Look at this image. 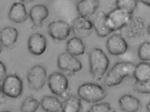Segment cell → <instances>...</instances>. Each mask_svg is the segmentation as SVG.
Segmentation results:
<instances>
[{"label": "cell", "mask_w": 150, "mask_h": 112, "mask_svg": "<svg viewBox=\"0 0 150 112\" xmlns=\"http://www.w3.org/2000/svg\"><path fill=\"white\" fill-rule=\"evenodd\" d=\"M135 66L129 62L116 63L107 73L104 84L109 87L120 85L126 77L133 75Z\"/></svg>", "instance_id": "obj_1"}, {"label": "cell", "mask_w": 150, "mask_h": 112, "mask_svg": "<svg viewBox=\"0 0 150 112\" xmlns=\"http://www.w3.org/2000/svg\"><path fill=\"white\" fill-rule=\"evenodd\" d=\"M90 72L96 80H101L107 71L109 60L103 51L98 48H93L89 52Z\"/></svg>", "instance_id": "obj_2"}, {"label": "cell", "mask_w": 150, "mask_h": 112, "mask_svg": "<svg viewBox=\"0 0 150 112\" xmlns=\"http://www.w3.org/2000/svg\"><path fill=\"white\" fill-rule=\"evenodd\" d=\"M78 94L81 99L90 103H95L102 100L107 96L105 89L100 85L94 83L82 84L79 87Z\"/></svg>", "instance_id": "obj_3"}, {"label": "cell", "mask_w": 150, "mask_h": 112, "mask_svg": "<svg viewBox=\"0 0 150 112\" xmlns=\"http://www.w3.org/2000/svg\"><path fill=\"white\" fill-rule=\"evenodd\" d=\"M131 15L117 8L106 15V22L113 32L125 27L130 20Z\"/></svg>", "instance_id": "obj_4"}, {"label": "cell", "mask_w": 150, "mask_h": 112, "mask_svg": "<svg viewBox=\"0 0 150 112\" xmlns=\"http://www.w3.org/2000/svg\"><path fill=\"white\" fill-rule=\"evenodd\" d=\"M47 79V72L42 66H35L28 72L27 79L30 87L33 90L42 89L45 85Z\"/></svg>", "instance_id": "obj_5"}, {"label": "cell", "mask_w": 150, "mask_h": 112, "mask_svg": "<svg viewBox=\"0 0 150 112\" xmlns=\"http://www.w3.org/2000/svg\"><path fill=\"white\" fill-rule=\"evenodd\" d=\"M1 87L5 95L10 98H17L22 93L23 84L18 76L8 75L4 79Z\"/></svg>", "instance_id": "obj_6"}, {"label": "cell", "mask_w": 150, "mask_h": 112, "mask_svg": "<svg viewBox=\"0 0 150 112\" xmlns=\"http://www.w3.org/2000/svg\"><path fill=\"white\" fill-rule=\"evenodd\" d=\"M48 83L51 91L58 96H64L67 92L69 86L67 78L59 72L52 73L49 76Z\"/></svg>", "instance_id": "obj_7"}, {"label": "cell", "mask_w": 150, "mask_h": 112, "mask_svg": "<svg viewBox=\"0 0 150 112\" xmlns=\"http://www.w3.org/2000/svg\"><path fill=\"white\" fill-rule=\"evenodd\" d=\"M57 65L62 70L71 73H75L81 70V62L75 56L67 52L61 53L58 57Z\"/></svg>", "instance_id": "obj_8"}, {"label": "cell", "mask_w": 150, "mask_h": 112, "mask_svg": "<svg viewBox=\"0 0 150 112\" xmlns=\"http://www.w3.org/2000/svg\"><path fill=\"white\" fill-rule=\"evenodd\" d=\"M47 30L48 34L53 39L64 41L70 35L71 28L68 23L58 20L50 23Z\"/></svg>", "instance_id": "obj_9"}, {"label": "cell", "mask_w": 150, "mask_h": 112, "mask_svg": "<svg viewBox=\"0 0 150 112\" xmlns=\"http://www.w3.org/2000/svg\"><path fill=\"white\" fill-rule=\"evenodd\" d=\"M71 28L76 36L83 38L89 36L93 29V22L89 18L81 15L74 20Z\"/></svg>", "instance_id": "obj_10"}, {"label": "cell", "mask_w": 150, "mask_h": 112, "mask_svg": "<svg viewBox=\"0 0 150 112\" xmlns=\"http://www.w3.org/2000/svg\"><path fill=\"white\" fill-rule=\"evenodd\" d=\"M47 44V40L44 35L39 33H34L29 38L28 49L32 55L40 56L46 50Z\"/></svg>", "instance_id": "obj_11"}, {"label": "cell", "mask_w": 150, "mask_h": 112, "mask_svg": "<svg viewBox=\"0 0 150 112\" xmlns=\"http://www.w3.org/2000/svg\"><path fill=\"white\" fill-rule=\"evenodd\" d=\"M107 48L110 55L118 56L125 53L128 49V45L122 37L119 35H115L108 39Z\"/></svg>", "instance_id": "obj_12"}, {"label": "cell", "mask_w": 150, "mask_h": 112, "mask_svg": "<svg viewBox=\"0 0 150 112\" xmlns=\"http://www.w3.org/2000/svg\"><path fill=\"white\" fill-rule=\"evenodd\" d=\"M49 11L47 7L42 4L35 5L30 10L29 16L33 24L38 27H43V22L48 18Z\"/></svg>", "instance_id": "obj_13"}, {"label": "cell", "mask_w": 150, "mask_h": 112, "mask_svg": "<svg viewBox=\"0 0 150 112\" xmlns=\"http://www.w3.org/2000/svg\"><path fill=\"white\" fill-rule=\"evenodd\" d=\"M8 17L10 20L16 23L25 22L28 18L26 7L21 2H15L9 10Z\"/></svg>", "instance_id": "obj_14"}, {"label": "cell", "mask_w": 150, "mask_h": 112, "mask_svg": "<svg viewBox=\"0 0 150 112\" xmlns=\"http://www.w3.org/2000/svg\"><path fill=\"white\" fill-rule=\"evenodd\" d=\"M92 22L93 28L100 37H106L113 32L107 24L106 14L103 12L98 13L94 17Z\"/></svg>", "instance_id": "obj_15"}, {"label": "cell", "mask_w": 150, "mask_h": 112, "mask_svg": "<svg viewBox=\"0 0 150 112\" xmlns=\"http://www.w3.org/2000/svg\"><path fill=\"white\" fill-rule=\"evenodd\" d=\"M19 32L16 28L11 26L6 27L0 31V42L6 48H9L16 43Z\"/></svg>", "instance_id": "obj_16"}, {"label": "cell", "mask_w": 150, "mask_h": 112, "mask_svg": "<svg viewBox=\"0 0 150 112\" xmlns=\"http://www.w3.org/2000/svg\"><path fill=\"white\" fill-rule=\"evenodd\" d=\"M99 6L98 0H81L76 8L80 15L89 18L94 14Z\"/></svg>", "instance_id": "obj_17"}, {"label": "cell", "mask_w": 150, "mask_h": 112, "mask_svg": "<svg viewBox=\"0 0 150 112\" xmlns=\"http://www.w3.org/2000/svg\"><path fill=\"white\" fill-rule=\"evenodd\" d=\"M119 105L122 111L127 112H137L141 106L139 100L130 94H125L121 97Z\"/></svg>", "instance_id": "obj_18"}, {"label": "cell", "mask_w": 150, "mask_h": 112, "mask_svg": "<svg viewBox=\"0 0 150 112\" xmlns=\"http://www.w3.org/2000/svg\"><path fill=\"white\" fill-rule=\"evenodd\" d=\"M41 106L46 112H63V104L59 99L53 96H44L41 101Z\"/></svg>", "instance_id": "obj_19"}, {"label": "cell", "mask_w": 150, "mask_h": 112, "mask_svg": "<svg viewBox=\"0 0 150 112\" xmlns=\"http://www.w3.org/2000/svg\"><path fill=\"white\" fill-rule=\"evenodd\" d=\"M85 44L81 38L75 36L72 37L66 44L67 52L74 56H79L85 53Z\"/></svg>", "instance_id": "obj_20"}, {"label": "cell", "mask_w": 150, "mask_h": 112, "mask_svg": "<svg viewBox=\"0 0 150 112\" xmlns=\"http://www.w3.org/2000/svg\"><path fill=\"white\" fill-rule=\"evenodd\" d=\"M133 75L137 81L150 80V64L146 62H142L135 66Z\"/></svg>", "instance_id": "obj_21"}, {"label": "cell", "mask_w": 150, "mask_h": 112, "mask_svg": "<svg viewBox=\"0 0 150 112\" xmlns=\"http://www.w3.org/2000/svg\"><path fill=\"white\" fill-rule=\"evenodd\" d=\"M62 104L63 112H79L81 109V99L75 95L69 96Z\"/></svg>", "instance_id": "obj_22"}, {"label": "cell", "mask_w": 150, "mask_h": 112, "mask_svg": "<svg viewBox=\"0 0 150 112\" xmlns=\"http://www.w3.org/2000/svg\"><path fill=\"white\" fill-rule=\"evenodd\" d=\"M137 2V0H117V7L132 15L136 9Z\"/></svg>", "instance_id": "obj_23"}, {"label": "cell", "mask_w": 150, "mask_h": 112, "mask_svg": "<svg viewBox=\"0 0 150 112\" xmlns=\"http://www.w3.org/2000/svg\"><path fill=\"white\" fill-rule=\"evenodd\" d=\"M40 105V102L36 99L32 97H28L23 103L21 110L23 112H35Z\"/></svg>", "instance_id": "obj_24"}, {"label": "cell", "mask_w": 150, "mask_h": 112, "mask_svg": "<svg viewBox=\"0 0 150 112\" xmlns=\"http://www.w3.org/2000/svg\"><path fill=\"white\" fill-rule=\"evenodd\" d=\"M138 55L142 61H149L150 60V44L149 42L143 43L138 49Z\"/></svg>", "instance_id": "obj_25"}, {"label": "cell", "mask_w": 150, "mask_h": 112, "mask_svg": "<svg viewBox=\"0 0 150 112\" xmlns=\"http://www.w3.org/2000/svg\"><path fill=\"white\" fill-rule=\"evenodd\" d=\"M135 92L139 93L150 94V80L141 81L136 80L133 86Z\"/></svg>", "instance_id": "obj_26"}, {"label": "cell", "mask_w": 150, "mask_h": 112, "mask_svg": "<svg viewBox=\"0 0 150 112\" xmlns=\"http://www.w3.org/2000/svg\"><path fill=\"white\" fill-rule=\"evenodd\" d=\"M88 112H115V110L108 102L97 103L92 106Z\"/></svg>", "instance_id": "obj_27"}, {"label": "cell", "mask_w": 150, "mask_h": 112, "mask_svg": "<svg viewBox=\"0 0 150 112\" xmlns=\"http://www.w3.org/2000/svg\"><path fill=\"white\" fill-rule=\"evenodd\" d=\"M6 67L5 64L0 61V81H2L6 77Z\"/></svg>", "instance_id": "obj_28"}, {"label": "cell", "mask_w": 150, "mask_h": 112, "mask_svg": "<svg viewBox=\"0 0 150 112\" xmlns=\"http://www.w3.org/2000/svg\"><path fill=\"white\" fill-rule=\"evenodd\" d=\"M5 94L3 93L2 90V87L0 86V103H3L5 102Z\"/></svg>", "instance_id": "obj_29"}, {"label": "cell", "mask_w": 150, "mask_h": 112, "mask_svg": "<svg viewBox=\"0 0 150 112\" xmlns=\"http://www.w3.org/2000/svg\"><path fill=\"white\" fill-rule=\"evenodd\" d=\"M138 2H140L143 4H144L146 6L149 7L150 6V0H137Z\"/></svg>", "instance_id": "obj_30"}, {"label": "cell", "mask_w": 150, "mask_h": 112, "mask_svg": "<svg viewBox=\"0 0 150 112\" xmlns=\"http://www.w3.org/2000/svg\"><path fill=\"white\" fill-rule=\"evenodd\" d=\"M150 103H148V104H147V105H146V109H147V110H148V112H150Z\"/></svg>", "instance_id": "obj_31"}, {"label": "cell", "mask_w": 150, "mask_h": 112, "mask_svg": "<svg viewBox=\"0 0 150 112\" xmlns=\"http://www.w3.org/2000/svg\"><path fill=\"white\" fill-rule=\"evenodd\" d=\"M21 1H22L23 2H28V1H33V0H21Z\"/></svg>", "instance_id": "obj_32"}, {"label": "cell", "mask_w": 150, "mask_h": 112, "mask_svg": "<svg viewBox=\"0 0 150 112\" xmlns=\"http://www.w3.org/2000/svg\"><path fill=\"white\" fill-rule=\"evenodd\" d=\"M2 50H3V49H2V46L0 45V54H1V52H2Z\"/></svg>", "instance_id": "obj_33"}]
</instances>
